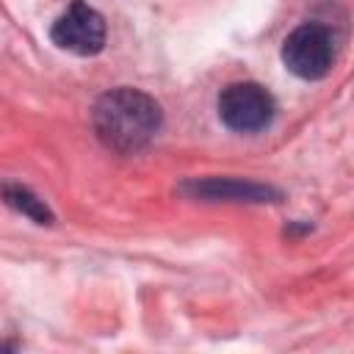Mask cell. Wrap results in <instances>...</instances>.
<instances>
[{"label":"cell","instance_id":"3957f363","mask_svg":"<svg viewBox=\"0 0 354 354\" xmlns=\"http://www.w3.org/2000/svg\"><path fill=\"white\" fill-rule=\"evenodd\" d=\"M274 97L260 83L243 80L230 83L218 94V116L235 133H257L266 130L274 119Z\"/></svg>","mask_w":354,"mask_h":354},{"label":"cell","instance_id":"5b68a950","mask_svg":"<svg viewBox=\"0 0 354 354\" xmlns=\"http://www.w3.org/2000/svg\"><path fill=\"white\" fill-rule=\"evenodd\" d=\"M183 194L207 202H279V191L271 185L235 180V177H210V180H188L180 185Z\"/></svg>","mask_w":354,"mask_h":354},{"label":"cell","instance_id":"277c9868","mask_svg":"<svg viewBox=\"0 0 354 354\" xmlns=\"http://www.w3.org/2000/svg\"><path fill=\"white\" fill-rule=\"evenodd\" d=\"M50 39H53L55 47H61L66 53H75V55H97L105 47V19L88 3L75 0L53 22Z\"/></svg>","mask_w":354,"mask_h":354},{"label":"cell","instance_id":"8992f818","mask_svg":"<svg viewBox=\"0 0 354 354\" xmlns=\"http://www.w3.org/2000/svg\"><path fill=\"white\" fill-rule=\"evenodd\" d=\"M0 196H3V202H6L8 207H14L17 213L33 218L36 224H53L50 207H47L44 199H39L30 188L17 185V183H6V185H0Z\"/></svg>","mask_w":354,"mask_h":354},{"label":"cell","instance_id":"6da1fadb","mask_svg":"<svg viewBox=\"0 0 354 354\" xmlns=\"http://www.w3.org/2000/svg\"><path fill=\"white\" fill-rule=\"evenodd\" d=\"M160 122H163L160 105L149 94L130 86L105 91L91 111V124L97 138L119 155L141 152L158 136Z\"/></svg>","mask_w":354,"mask_h":354},{"label":"cell","instance_id":"7a4b0ae2","mask_svg":"<svg viewBox=\"0 0 354 354\" xmlns=\"http://www.w3.org/2000/svg\"><path fill=\"white\" fill-rule=\"evenodd\" d=\"M337 55L335 33L321 22H304L288 33L282 44V64L301 80H321L329 75Z\"/></svg>","mask_w":354,"mask_h":354}]
</instances>
